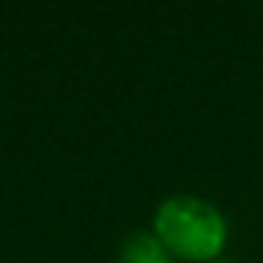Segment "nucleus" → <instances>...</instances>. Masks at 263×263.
<instances>
[{"mask_svg": "<svg viewBox=\"0 0 263 263\" xmlns=\"http://www.w3.org/2000/svg\"><path fill=\"white\" fill-rule=\"evenodd\" d=\"M153 235L173 257L204 263L223 252L229 227L223 212L201 195H170L156 206Z\"/></svg>", "mask_w": 263, "mask_h": 263, "instance_id": "f257e3e1", "label": "nucleus"}, {"mask_svg": "<svg viewBox=\"0 0 263 263\" xmlns=\"http://www.w3.org/2000/svg\"><path fill=\"white\" fill-rule=\"evenodd\" d=\"M119 257H125L127 263H173V255L153 235V229L150 232H133L125 240Z\"/></svg>", "mask_w": 263, "mask_h": 263, "instance_id": "f03ea898", "label": "nucleus"}, {"mask_svg": "<svg viewBox=\"0 0 263 263\" xmlns=\"http://www.w3.org/2000/svg\"><path fill=\"white\" fill-rule=\"evenodd\" d=\"M114 263H127V260H125V257H116V260H114Z\"/></svg>", "mask_w": 263, "mask_h": 263, "instance_id": "7ed1b4c3", "label": "nucleus"}]
</instances>
